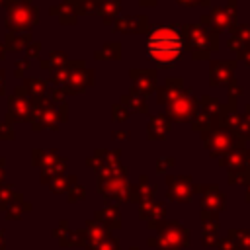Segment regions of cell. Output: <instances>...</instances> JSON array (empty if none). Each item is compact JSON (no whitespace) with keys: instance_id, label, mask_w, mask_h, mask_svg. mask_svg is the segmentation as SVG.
I'll return each instance as SVG.
<instances>
[{"instance_id":"1","label":"cell","mask_w":250,"mask_h":250,"mask_svg":"<svg viewBox=\"0 0 250 250\" xmlns=\"http://www.w3.org/2000/svg\"><path fill=\"white\" fill-rule=\"evenodd\" d=\"M146 53L158 64H172L184 53L182 35L176 29L160 27V29L150 33V37L146 41Z\"/></svg>"}]
</instances>
